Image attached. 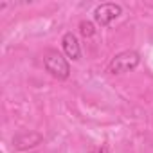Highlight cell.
Returning <instances> with one entry per match:
<instances>
[{"instance_id": "1", "label": "cell", "mask_w": 153, "mask_h": 153, "mask_svg": "<svg viewBox=\"0 0 153 153\" xmlns=\"http://www.w3.org/2000/svg\"><path fill=\"white\" fill-rule=\"evenodd\" d=\"M43 67L56 79H68L70 78V63L67 56H63L56 49H49L43 54Z\"/></svg>"}, {"instance_id": "2", "label": "cell", "mask_w": 153, "mask_h": 153, "mask_svg": "<svg viewBox=\"0 0 153 153\" xmlns=\"http://www.w3.org/2000/svg\"><path fill=\"white\" fill-rule=\"evenodd\" d=\"M140 63V54L137 51H123L119 54H115L110 63H108V72L114 74V76H119V74H126L133 68H137Z\"/></svg>"}, {"instance_id": "3", "label": "cell", "mask_w": 153, "mask_h": 153, "mask_svg": "<svg viewBox=\"0 0 153 153\" xmlns=\"http://www.w3.org/2000/svg\"><path fill=\"white\" fill-rule=\"evenodd\" d=\"M123 15V6L115 2H103L94 9V22L101 27H108Z\"/></svg>"}, {"instance_id": "4", "label": "cell", "mask_w": 153, "mask_h": 153, "mask_svg": "<svg viewBox=\"0 0 153 153\" xmlns=\"http://www.w3.org/2000/svg\"><path fill=\"white\" fill-rule=\"evenodd\" d=\"M42 140H43V137L38 131H20L13 137V146L20 151H24V149L36 148Z\"/></svg>"}, {"instance_id": "5", "label": "cell", "mask_w": 153, "mask_h": 153, "mask_svg": "<svg viewBox=\"0 0 153 153\" xmlns=\"http://www.w3.org/2000/svg\"><path fill=\"white\" fill-rule=\"evenodd\" d=\"M61 47H63V52L68 59L72 61H78L81 58V45H79V40L74 33H65L63 38H61Z\"/></svg>"}, {"instance_id": "6", "label": "cell", "mask_w": 153, "mask_h": 153, "mask_svg": "<svg viewBox=\"0 0 153 153\" xmlns=\"http://www.w3.org/2000/svg\"><path fill=\"white\" fill-rule=\"evenodd\" d=\"M79 27H81V34H83L85 38H88V36H92V34L96 33V29H94V24H92V22H81V24H79Z\"/></svg>"}, {"instance_id": "7", "label": "cell", "mask_w": 153, "mask_h": 153, "mask_svg": "<svg viewBox=\"0 0 153 153\" xmlns=\"http://www.w3.org/2000/svg\"><path fill=\"white\" fill-rule=\"evenodd\" d=\"M92 153H110V151H108V148H106V146H97V148H94V149H92Z\"/></svg>"}]
</instances>
